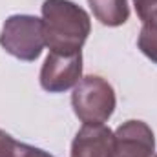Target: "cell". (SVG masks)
Here are the masks:
<instances>
[{
    "instance_id": "1",
    "label": "cell",
    "mask_w": 157,
    "mask_h": 157,
    "mask_svg": "<svg viewBox=\"0 0 157 157\" xmlns=\"http://www.w3.org/2000/svg\"><path fill=\"white\" fill-rule=\"evenodd\" d=\"M42 22L46 46L53 53H80L91 33L90 15L71 0H44Z\"/></svg>"
},
{
    "instance_id": "2",
    "label": "cell",
    "mask_w": 157,
    "mask_h": 157,
    "mask_svg": "<svg viewBox=\"0 0 157 157\" xmlns=\"http://www.w3.org/2000/svg\"><path fill=\"white\" fill-rule=\"evenodd\" d=\"M115 91L101 75H86L71 93L73 112L82 124H104L115 112Z\"/></svg>"
},
{
    "instance_id": "3",
    "label": "cell",
    "mask_w": 157,
    "mask_h": 157,
    "mask_svg": "<svg viewBox=\"0 0 157 157\" xmlns=\"http://www.w3.org/2000/svg\"><path fill=\"white\" fill-rule=\"evenodd\" d=\"M0 46L6 49V53L18 60H37L46 46L42 18L33 15L7 17L0 31Z\"/></svg>"
},
{
    "instance_id": "4",
    "label": "cell",
    "mask_w": 157,
    "mask_h": 157,
    "mask_svg": "<svg viewBox=\"0 0 157 157\" xmlns=\"http://www.w3.org/2000/svg\"><path fill=\"white\" fill-rule=\"evenodd\" d=\"M82 78V53H53L46 57L40 68V86L48 93H64L75 88Z\"/></svg>"
},
{
    "instance_id": "5",
    "label": "cell",
    "mask_w": 157,
    "mask_h": 157,
    "mask_svg": "<svg viewBox=\"0 0 157 157\" xmlns=\"http://www.w3.org/2000/svg\"><path fill=\"white\" fill-rule=\"evenodd\" d=\"M155 137L144 121L130 119L113 132V157H154Z\"/></svg>"
},
{
    "instance_id": "6",
    "label": "cell",
    "mask_w": 157,
    "mask_h": 157,
    "mask_svg": "<svg viewBox=\"0 0 157 157\" xmlns=\"http://www.w3.org/2000/svg\"><path fill=\"white\" fill-rule=\"evenodd\" d=\"M70 157H113V132L106 124H82Z\"/></svg>"
},
{
    "instance_id": "7",
    "label": "cell",
    "mask_w": 157,
    "mask_h": 157,
    "mask_svg": "<svg viewBox=\"0 0 157 157\" xmlns=\"http://www.w3.org/2000/svg\"><path fill=\"white\" fill-rule=\"evenodd\" d=\"M93 17L108 28H119L130 18L128 0H88Z\"/></svg>"
},
{
    "instance_id": "8",
    "label": "cell",
    "mask_w": 157,
    "mask_h": 157,
    "mask_svg": "<svg viewBox=\"0 0 157 157\" xmlns=\"http://www.w3.org/2000/svg\"><path fill=\"white\" fill-rule=\"evenodd\" d=\"M133 6L143 28L157 29V0H133Z\"/></svg>"
},
{
    "instance_id": "9",
    "label": "cell",
    "mask_w": 157,
    "mask_h": 157,
    "mask_svg": "<svg viewBox=\"0 0 157 157\" xmlns=\"http://www.w3.org/2000/svg\"><path fill=\"white\" fill-rule=\"evenodd\" d=\"M137 48L146 59L157 64V29L141 28L139 37H137Z\"/></svg>"
},
{
    "instance_id": "10",
    "label": "cell",
    "mask_w": 157,
    "mask_h": 157,
    "mask_svg": "<svg viewBox=\"0 0 157 157\" xmlns=\"http://www.w3.org/2000/svg\"><path fill=\"white\" fill-rule=\"evenodd\" d=\"M9 157H53L49 152L37 148V146H31V144H26V143H18L15 141V146L11 150Z\"/></svg>"
},
{
    "instance_id": "11",
    "label": "cell",
    "mask_w": 157,
    "mask_h": 157,
    "mask_svg": "<svg viewBox=\"0 0 157 157\" xmlns=\"http://www.w3.org/2000/svg\"><path fill=\"white\" fill-rule=\"evenodd\" d=\"M13 146H15V139L4 130H0V157H9Z\"/></svg>"
},
{
    "instance_id": "12",
    "label": "cell",
    "mask_w": 157,
    "mask_h": 157,
    "mask_svg": "<svg viewBox=\"0 0 157 157\" xmlns=\"http://www.w3.org/2000/svg\"><path fill=\"white\" fill-rule=\"evenodd\" d=\"M154 157H157V155H154Z\"/></svg>"
}]
</instances>
